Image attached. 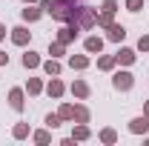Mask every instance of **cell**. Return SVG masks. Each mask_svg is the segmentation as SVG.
Masks as SVG:
<instances>
[{
	"mask_svg": "<svg viewBox=\"0 0 149 146\" xmlns=\"http://www.w3.org/2000/svg\"><path fill=\"white\" fill-rule=\"evenodd\" d=\"M80 3H83V0H40V9H43L46 15H52V20L66 23Z\"/></svg>",
	"mask_w": 149,
	"mask_h": 146,
	"instance_id": "6da1fadb",
	"label": "cell"
},
{
	"mask_svg": "<svg viewBox=\"0 0 149 146\" xmlns=\"http://www.w3.org/2000/svg\"><path fill=\"white\" fill-rule=\"evenodd\" d=\"M69 26H72L74 32H89L95 23H97V9H92V6H86V3H80L77 9L72 12V17L66 20Z\"/></svg>",
	"mask_w": 149,
	"mask_h": 146,
	"instance_id": "7a4b0ae2",
	"label": "cell"
},
{
	"mask_svg": "<svg viewBox=\"0 0 149 146\" xmlns=\"http://www.w3.org/2000/svg\"><path fill=\"white\" fill-rule=\"evenodd\" d=\"M112 86L118 92H129L132 86H135V74L132 72H115L112 74Z\"/></svg>",
	"mask_w": 149,
	"mask_h": 146,
	"instance_id": "3957f363",
	"label": "cell"
},
{
	"mask_svg": "<svg viewBox=\"0 0 149 146\" xmlns=\"http://www.w3.org/2000/svg\"><path fill=\"white\" fill-rule=\"evenodd\" d=\"M9 106H12L15 112H23V109H26V89H20V86L9 89Z\"/></svg>",
	"mask_w": 149,
	"mask_h": 146,
	"instance_id": "277c9868",
	"label": "cell"
},
{
	"mask_svg": "<svg viewBox=\"0 0 149 146\" xmlns=\"http://www.w3.org/2000/svg\"><path fill=\"white\" fill-rule=\"evenodd\" d=\"M9 35H12V43H15V46H29V40H32V32H29L26 26L9 29Z\"/></svg>",
	"mask_w": 149,
	"mask_h": 146,
	"instance_id": "5b68a950",
	"label": "cell"
},
{
	"mask_svg": "<svg viewBox=\"0 0 149 146\" xmlns=\"http://www.w3.org/2000/svg\"><path fill=\"white\" fill-rule=\"evenodd\" d=\"M129 132L132 135H149V115H138L129 120Z\"/></svg>",
	"mask_w": 149,
	"mask_h": 146,
	"instance_id": "8992f818",
	"label": "cell"
},
{
	"mask_svg": "<svg viewBox=\"0 0 149 146\" xmlns=\"http://www.w3.org/2000/svg\"><path fill=\"white\" fill-rule=\"evenodd\" d=\"M43 15H46V12H43V9H40V3H26V9H23V12H20V17L26 20V23H37V20L43 17Z\"/></svg>",
	"mask_w": 149,
	"mask_h": 146,
	"instance_id": "52a82bcc",
	"label": "cell"
},
{
	"mask_svg": "<svg viewBox=\"0 0 149 146\" xmlns=\"http://www.w3.org/2000/svg\"><path fill=\"white\" fill-rule=\"evenodd\" d=\"M83 49H86V55H100V52H103V37L100 35H89L83 40Z\"/></svg>",
	"mask_w": 149,
	"mask_h": 146,
	"instance_id": "ba28073f",
	"label": "cell"
},
{
	"mask_svg": "<svg viewBox=\"0 0 149 146\" xmlns=\"http://www.w3.org/2000/svg\"><path fill=\"white\" fill-rule=\"evenodd\" d=\"M72 95L77 97V100H86V97L92 95V86H89V83H86L83 77H77V80L72 83Z\"/></svg>",
	"mask_w": 149,
	"mask_h": 146,
	"instance_id": "9c48e42d",
	"label": "cell"
},
{
	"mask_svg": "<svg viewBox=\"0 0 149 146\" xmlns=\"http://www.w3.org/2000/svg\"><path fill=\"white\" fill-rule=\"evenodd\" d=\"M123 37H126V26L123 23H112L106 29V40H112V43H123Z\"/></svg>",
	"mask_w": 149,
	"mask_h": 146,
	"instance_id": "30bf717a",
	"label": "cell"
},
{
	"mask_svg": "<svg viewBox=\"0 0 149 146\" xmlns=\"http://www.w3.org/2000/svg\"><path fill=\"white\" fill-rule=\"evenodd\" d=\"M74 37H77V32H74L72 26H69V23H63V26H60V29H57V43H63V46H69V43H74Z\"/></svg>",
	"mask_w": 149,
	"mask_h": 146,
	"instance_id": "8fae6325",
	"label": "cell"
},
{
	"mask_svg": "<svg viewBox=\"0 0 149 146\" xmlns=\"http://www.w3.org/2000/svg\"><path fill=\"white\" fill-rule=\"evenodd\" d=\"M63 92H66V86H63L60 74L52 77V80H49V86H46V95H49V97H55V100H60V97H63Z\"/></svg>",
	"mask_w": 149,
	"mask_h": 146,
	"instance_id": "7c38bea8",
	"label": "cell"
},
{
	"mask_svg": "<svg viewBox=\"0 0 149 146\" xmlns=\"http://www.w3.org/2000/svg\"><path fill=\"white\" fill-rule=\"evenodd\" d=\"M115 57H118V63H120V66H132V63L138 60V55H135V49H129V46H120Z\"/></svg>",
	"mask_w": 149,
	"mask_h": 146,
	"instance_id": "4fadbf2b",
	"label": "cell"
},
{
	"mask_svg": "<svg viewBox=\"0 0 149 146\" xmlns=\"http://www.w3.org/2000/svg\"><path fill=\"white\" fill-rule=\"evenodd\" d=\"M40 69L49 74V77H57V74L63 72V66H60V60H57V57H49V60H43V63H40Z\"/></svg>",
	"mask_w": 149,
	"mask_h": 146,
	"instance_id": "5bb4252c",
	"label": "cell"
},
{
	"mask_svg": "<svg viewBox=\"0 0 149 146\" xmlns=\"http://www.w3.org/2000/svg\"><path fill=\"white\" fill-rule=\"evenodd\" d=\"M89 120H92V112H89V106L77 103V106H74V115H72V123H89Z\"/></svg>",
	"mask_w": 149,
	"mask_h": 146,
	"instance_id": "9a60e30c",
	"label": "cell"
},
{
	"mask_svg": "<svg viewBox=\"0 0 149 146\" xmlns=\"http://www.w3.org/2000/svg\"><path fill=\"white\" fill-rule=\"evenodd\" d=\"M72 138H74V140H89V138H92L89 123H74V126H72Z\"/></svg>",
	"mask_w": 149,
	"mask_h": 146,
	"instance_id": "2e32d148",
	"label": "cell"
},
{
	"mask_svg": "<svg viewBox=\"0 0 149 146\" xmlns=\"http://www.w3.org/2000/svg\"><path fill=\"white\" fill-rule=\"evenodd\" d=\"M89 63H92V60H89V55H72V57H69V66H72L74 72L89 69Z\"/></svg>",
	"mask_w": 149,
	"mask_h": 146,
	"instance_id": "e0dca14e",
	"label": "cell"
},
{
	"mask_svg": "<svg viewBox=\"0 0 149 146\" xmlns=\"http://www.w3.org/2000/svg\"><path fill=\"white\" fill-rule=\"evenodd\" d=\"M115 66H118V57L115 55H100L97 57V69L100 72H115Z\"/></svg>",
	"mask_w": 149,
	"mask_h": 146,
	"instance_id": "ac0fdd59",
	"label": "cell"
},
{
	"mask_svg": "<svg viewBox=\"0 0 149 146\" xmlns=\"http://www.w3.org/2000/svg\"><path fill=\"white\" fill-rule=\"evenodd\" d=\"M97 140H100V143H106V146H112V143H118V132H115L112 126H106V129H100V132H97Z\"/></svg>",
	"mask_w": 149,
	"mask_h": 146,
	"instance_id": "d6986e66",
	"label": "cell"
},
{
	"mask_svg": "<svg viewBox=\"0 0 149 146\" xmlns=\"http://www.w3.org/2000/svg\"><path fill=\"white\" fill-rule=\"evenodd\" d=\"M20 63H23L26 69H40V63H43V60H40V55H37V52H32V49H29V52L23 55V60H20Z\"/></svg>",
	"mask_w": 149,
	"mask_h": 146,
	"instance_id": "ffe728a7",
	"label": "cell"
},
{
	"mask_svg": "<svg viewBox=\"0 0 149 146\" xmlns=\"http://www.w3.org/2000/svg\"><path fill=\"white\" fill-rule=\"evenodd\" d=\"M29 135H32V126L29 123H15V129H12V138L15 140H26Z\"/></svg>",
	"mask_w": 149,
	"mask_h": 146,
	"instance_id": "44dd1931",
	"label": "cell"
},
{
	"mask_svg": "<svg viewBox=\"0 0 149 146\" xmlns=\"http://www.w3.org/2000/svg\"><path fill=\"white\" fill-rule=\"evenodd\" d=\"M32 140H35L37 146H46L49 140H52V135H49V126H46V129H37V132H32Z\"/></svg>",
	"mask_w": 149,
	"mask_h": 146,
	"instance_id": "7402d4cb",
	"label": "cell"
},
{
	"mask_svg": "<svg viewBox=\"0 0 149 146\" xmlns=\"http://www.w3.org/2000/svg\"><path fill=\"white\" fill-rule=\"evenodd\" d=\"M26 92H29L32 97H37V95L43 92V80H40V77H29V83H26Z\"/></svg>",
	"mask_w": 149,
	"mask_h": 146,
	"instance_id": "603a6c76",
	"label": "cell"
},
{
	"mask_svg": "<svg viewBox=\"0 0 149 146\" xmlns=\"http://www.w3.org/2000/svg\"><path fill=\"white\" fill-rule=\"evenodd\" d=\"M112 23H115V15H103V12H97V29H109Z\"/></svg>",
	"mask_w": 149,
	"mask_h": 146,
	"instance_id": "cb8c5ba5",
	"label": "cell"
},
{
	"mask_svg": "<svg viewBox=\"0 0 149 146\" xmlns=\"http://www.w3.org/2000/svg\"><path fill=\"white\" fill-rule=\"evenodd\" d=\"M118 9H120L118 0H103V3H100V12H103V15H118Z\"/></svg>",
	"mask_w": 149,
	"mask_h": 146,
	"instance_id": "d4e9b609",
	"label": "cell"
},
{
	"mask_svg": "<svg viewBox=\"0 0 149 146\" xmlns=\"http://www.w3.org/2000/svg\"><path fill=\"white\" fill-rule=\"evenodd\" d=\"M57 115H60V120H66V123H69V120H72V115H74V106H72V103H63V106L57 109Z\"/></svg>",
	"mask_w": 149,
	"mask_h": 146,
	"instance_id": "484cf974",
	"label": "cell"
},
{
	"mask_svg": "<svg viewBox=\"0 0 149 146\" xmlns=\"http://www.w3.org/2000/svg\"><path fill=\"white\" fill-rule=\"evenodd\" d=\"M43 123H46V126H49V129H57V126H60V123H63V120H60V115H57V112H49Z\"/></svg>",
	"mask_w": 149,
	"mask_h": 146,
	"instance_id": "4316f807",
	"label": "cell"
},
{
	"mask_svg": "<svg viewBox=\"0 0 149 146\" xmlns=\"http://www.w3.org/2000/svg\"><path fill=\"white\" fill-rule=\"evenodd\" d=\"M49 55H52V57H63V55H66V46L57 43V40H55V43H49Z\"/></svg>",
	"mask_w": 149,
	"mask_h": 146,
	"instance_id": "83f0119b",
	"label": "cell"
},
{
	"mask_svg": "<svg viewBox=\"0 0 149 146\" xmlns=\"http://www.w3.org/2000/svg\"><path fill=\"white\" fill-rule=\"evenodd\" d=\"M123 6H126V12H132V15H138V12L143 9V0H126Z\"/></svg>",
	"mask_w": 149,
	"mask_h": 146,
	"instance_id": "f1b7e54d",
	"label": "cell"
},
{
	"mask_svg": "<svg viewBox=\"0 0 149 146\" xmlns=\"http://www.w3.org/2000/svg\"><path fill=\"white\" fill-rule=\"evenodd\" d=\"M138 52H149V35H141V40H138Z\"/></svg>",
	"mask_w": 149,
	"mask_h": 146,
	"instance_id": "f546056e",
	"label": "cell"
},
{
	"mask_svg": "<svg viewBox=\"0 0 149 146\" xmlns=\"http://www.w3.org/2000/svg\"><path fill=\"white\" fill-rule=\"evenodd\" d=\"M0 66H9V55H6L3 49H0Z\"/></svg>",
	"mask_w": 149,
	"mask_h": 146,
	"instance_id": "4dcf8cb0",
	"label": "cell"
},
{
	"mask_svg": "<svg viewBox=\"0 0 149 146\" xmlns=\"http://www.w3.org/2000/svg\"><path fill=\"white\" fill-rule=\"evenodd\" d=\"M3 37H6V26L0 23V40H3Z\"/></svg>",
	"mask_w": 149,
	"mask_h": 146,
	"instance_id": "1f68e13d",
	"label": "cell"
},
{
	"mask_svg": "<svg viewBox=\"0 0 149 146\" xmlns=\"http://www.w3.org/2000/svg\"><path fill=\"white\" fill-rule=\"evenodd\" d=\"M143 115H149V100H143Z\"/></svg>",
	"mask_w": 149,
	"mask_h": 146,
	"instance_id": "d6a6232c",
	"label": "cell"
},
{
	"mask_svg": "<svg viewBox=\"0 0 149 146\" xmlns=\"http://www.w3.org/2000/svg\"><path fill=\"white\" fill-rule=\"evenodd\" d=\"M20 3H35V0H20Z\"/></svg>",
	"mask_w": 149,
	"mask_h": 146,
	"instance_id": "836d02e7",
	"label": "cell"
}]
</instances>
